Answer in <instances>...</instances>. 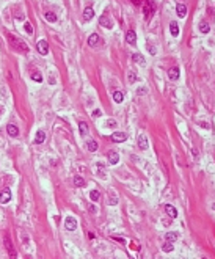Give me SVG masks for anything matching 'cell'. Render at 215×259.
I'll use <instances>...</instances> for the list:
<instances>
[{
  "label": "cell",
  "mask_w": 215,
  "mask_h": 259,
  "mask_svg": "<svg viewBox=\"0 0 215 259\" xmlns=\"http://www.w3.org/2000/svg\"><path fill=\"white\" fill-rule=\"evenodd\" d=\"M148 49H149V53H151V55H155V47H154L151 43H148Z\"/></svg>",
  "instance_id": "cell-33"
},
{
  "label": "cell",
  "mask_w": 215,
  "mask_h": 259,
  "mask_svg": "<svg viewBox=\"0 0 215 259\" xmlns=\"http://www.w3.org/2000/svg\"><path fill=\"white\" fill-rule=\"evenodd\" d=\"M6 132H8L10 137H17V135H19V129H17L16 126L10 124V126H6Z\"/></svg>",
  "instance_id": "cell-15"
},
{
  "label": "cell",
  "mask_w": 215,
  "mask_h": 259,
  "mask_svg": "<svg viewBox=\"0 0 215 259\" xmlns=\"http://www.w3.org/2000/svg\"><path fill=\"white\" fill-rule=\"evenodd\" d=\"M100 115H102V112H100V110H94L93 112V118H99Z\"/></svg>",
  "instance_id": "cell-35"
},
{
  "label": "cell",
  "mask_w": 215,
  "mask_h": 259,
  "mask_svg": "<svg viewBox=\"0 0 215 259\" xmlns=\"http://www.w3.org/2000/svg\"><path fill=\"white\" fill-rule=\"evenodd\" d=\"M162 250H163L165 253H170V251H173V250H174V247H173V242H168V240H167V242L163 243Z\"/></svg>",
  "instance_id": "cell-27"
},
{
  "label": "cell",
  "mask_w": 215,
  "mask_h": 259,
  "mask_svg": "<svg viewBox=\"0 0 215 259\" xmlns=\"http://www.w3.org/2000/svg\"><path fill=\"white\" fill-rule=\"evenodd\" d=\"M135 80H137V74H135V72H129V82H130V83H134Z\"/></svg>",
  "instance_id": "cell-32"
},
{
  "label": "cell",
  "mask_w": 215,
  "mask_h": 259,
  "mask_svg": "<svg viewBox=\"0 0 215 259\" xmlns=\"http://www.w3.org/2000/svg\"><path fill=\"white\" fill-rule=\"evenodd\" d=\"M36 47H38V52L41 53V55H47V52H49V44L46 43V39H41V41H38Z\"/></svg>",
  "instance_id": "cell-4"
},
{
  "label": "cell",
  "mask_w": 215,
  "mask_h": 259,
  "mask_svg": "<svg viewBox=\"0 0 215 259\" xmlns=\"http://www.w3.org/2000/svg\"><path fill=\"white\" fill-rule=\"evenodd\" d=\"M108 203H110L112 206H116V204H118V199H116V196H113V198H112V199H110V201H108Z\"/></svg>",
  "instance_id": "cell-36"
},
{
  "label": "cell",
  "mask_w": 215,
  "mask_h": 259,
  "mask_svg": "<svg viewBox=\"0 0 215 259\" xmlns=\"http://www.w3.org/2000/svg\"><path fill=\"white\" fill-rule=\"evenodd\" d=\"M31 79L35 82H43V75H41L38 71H35V72H31Z\"/></svg>",
  "instance_id": "cell-30"
},
{
  "label": "cell",
  "mask_w": 215,
  "mask_h": 259,
  "mask_svg": "<svg viewBox=\"0 0 215 259\" xmlns=\"http://www.w3.org/2000/svg\"><path fill=\"white\" fill-rule=\"evenodd\" d=\"M74 185H75V187H83V185H85V179L82 178V176H75V178H74Z\"/></svg>",
  "instance_id": "cell-25"
},
{
  "label": "cell",
  "mask_w": 215,
  "mask_h": 259,
  "mask_svg": "<svg viewBox=\"0 0 215 259\" xmlns=\"http://www.w3.org/2000/svg\"><path fill=\"white\" fill-rule=\"evenodd\" d=\"M132 2H134L135 5H140V0H132Z\"/></svg>",
  "instance_id": "cell-38"
},
{
  "label": "cell",
  "mask_w": 215,
  "mask_h": 259,
  "mask_svg": "<svg viewBox=\"0 0 215 259\" xmlns=\"http://www.w3.org/2000/svg\"><path fill=\"white\" fill-rule=\"evenodd\" d=\"M176 13H177V16H179V17H185L187 16V6L182 5V3H179V5L176 6Z\"/></svg>",
  "instance_id": "cell-17"
},
{
  "label": "cell",
  "mask_w": 215,
  "mask_h": 259,
  "mask_svg": "<svg viewBox=\"0 0 215 259\" xmlns=\"http://www.w3.org/2000/svg\"><path fill=\"white\" fill-rule=\"evenodd\" d=\"M6 39H8V43H10V46L14 49L16 52H21V53L28 52V46H27L21 38H16L14 35H6Z\"/></svg>",
  "instance_id": "cell-1"
},
{
  "label": "cell",
  "mask_w": 215,
  "mask_h": 259,
  "mask_svg": "<svg viewBox=\"0 0 215 259\" xmlns=\"http://www.w3.org/2000/svg\"><path fill=\"white\" fill-rule=\"evenodd\" d=\"M170 31H171L173 36H177V35H179V25H177V22L173 21L171 24H170Z\"/></svg>",
  "instance_id": "cell-19"
},
{
  "label": "cell",
  "mask_w": 215,
  "mask_h": 259,
  "mask_svg": "<svg viewBox=\"0 0 215 259\" xmlns=\"http://www.w3.org/2000/svg\"><path fill=\"white\" fill-rule=\"evenodd\" d=\"M168 77H170L171 80H177V79H179V68H177V66L170 68V71H168Z\"/></svg>",
  "instance_id": "cell-13"
},
{
  "label": "cell",
  "mask_w": 215,
  "mask_h": 259,
  "mask_svg": "<svg viewBox=\"0 0 215 259\" xmlns=\"http://www.w3.org/2000/svg\"><path fill=\"white\" fill-rule=\"evenodd\" d=\"M113 101L118 102V104H121L122 101H124V94H122L121 91H115V93H113Z\"/></svg>",
  "instance_id": "cell-20"
},
{
  "label": "cell",
  "mask_w": 215,
  "mask_h": 259,
  "mask_svg": "<svg viewBox=\"0 0 215 259\" xmlns=\"http://www.w3.org/2000/svg\"><path fill=\"white\" fill-rule=\"evenodd\" d=\"M154 11H155V6H154L152 3H151V2H146V3H145V6H143L145 19H146V21H151V17H152Z\"/></svg>",
  "instance_id": "cell-2"
},
{
  "label": "cell",
  "mask_w": 215,
  "mask_h": 259,
  "mask_svg": "<svg viewBox=\"0 0 215 259\" xmlns=\"http://www.w3.org/2000/svg\"><path fill=\"white\" fill-rule=\"evenodd\" d=\"M10 199H11V192H10V189H5L2 193H0V203L6 204Z\"/></svg>",
  "instance_id": "cell-12"
},
{
  "label": "cell",
  "mask_w": 215,
  "mask_h": 259,
  "mask_svg": "<svg viewBox=\"0 0 215 259\" xmlns=\"http://www.w3.org/2000/svg\"><path fill=\"white\" fill-rule=\"evenodd\" d=\"M24 28H25V31L28 35L33 33V27H31V24H28V22H25V24H24Z\"/></svg>",
  "instance_id": "cell-31"
},
{
  "label": "cell",
  "mask_w": 215,
  "mask_h": 259,
  "mask_svg": "<svg viewBox=\"0 0 215 259\" xmlns=\"http://www.w3.org/2000/svg\"><path fill=\"white\" fill-rule=\"evenodd\" d=\"M88 46L90 47H98V46H100V36L98 35V33H93L88 38Z\"/></svg>",
  "instance_id": "cell-5"
},
{
  "label": "cell",
  "mask_w": 215,
  "mask_h": 259,
  "mask_svg": "<svg viewBox=\"0 0 215 259\" xmlns=\"http://www.w3.org/2000/svg\"><path fill=\"white\" fill-rule=\"evenodd\" d=\"M90 198H91V201H99V198H100V193L98 192V190H91L90 192Z\"/></svg>",
  "instance_id": "cell-29"
},
{
  "label": "cell",
  "mask_w": 215,
  "mask_h": 259,
  "mask_svg": "<svg viewBox=\"0 0 215 259\" xmlns=\"http://www.w3.org/2000/svg\"><path fill=\"white\" fill-rule=\"evenodd\" d=\"M44 140H46V132L44 130H38V132H36V137H35V143L41 144V143H44Z\"/></svg>",
  "instance_id": "cell-16"
},
{
  "label": "cell",
  "mask_w": 215,
  "mask_h": 259,
  "mask_svg": "<svg viewBox=\"0 0 215 259\" xmlns=\"http://www.w3.org/2000/svg\"><path fill=\"white\" fill-rule=\"evenodd\" d=\"M94 17V10L91 6H88V8H85L83 10V22H88V21H91Z\"/></svg>",
  "instance_id": "cell-11"
},
{
  "label": "cell",
  "mask_w": 215,
  "mask_h": 259,
  "mask_svg": "<svg viewBox=\"0 0 215 259\" xmlns=\"http://www.w3.org/2000/svg\"><path fill=\"white\" fill-rule=\"evenodd\" d=\"M110 138H112V142H115V143H122V142H126L127 135L124 132H115Z\"/></svg>",
  "instance_id": "cell-8"
},
{
  "label": "cell",
  "mask_w": 215,
  "mask_h": 259,
  "mask_svg": "<svg viewBox=\"0 0 215 259\" xmlns=\"http://www.w3.org/2000/svg\"><path fill=\"white\" fill-rule=\"evenodd\" d=\"M86 146H88V151H91V152L98 151V143H96L94 140H88V143H86Z\"/></svg>",
  "instance_id": "cell-22"
},
{
  "label": "cell",
  "mask_w": 215,
  "mask_h": 259,
  "mask_svg": "<svg viewBox=\"0 0 215 259\" xmlns=\"http://www.w3.org/2000/svg\"><path fill=\"white\" fill-rule=\"evenodd\" d=\"M44 17H46V21H49V22H55L57 21V14L55 13H44Z\"/></svg>",
  "instance_id": "cell-28"
},
{
  "label": "cell",
  "mask_w": 215,
  "mask_h": 259,
  "mask_svg": "<svg viewBox=\"0 0 215 259\" xmlns=\"http://www.w3.org/2000/svg\"><path fill=\"white\" fill-rule=\"evenodd\" d=\"M79 130H80V134L82 135H86L88 134V124H86V122H79Z\"/></svg>",
  "instance_id": "cell-23"
},
{
  "label": "cell",
  "mask_w": 215,
  "mask_h": 259,
  "mask_svg": "<svg viewBox=\"0 0 215 259\" xmlns=\"http://www.w3.org/2000/svg\"><path fill=\"white\" fill-rule=\"evenodd\" d=\"M99 24L104 27V28H112L113 27V21H112V17L108 16V14H102L100 16V19H99Z\"/></svg>",
  "instance_id": "cell-3"
},
{
  "label": "cell",
  "mask_w": 215,
  "mask_h": 259,
  "mask_svg": "<svg viewBox=\"0 0 215 259\" xmlns=\"http://www.w3.org/2000/svg\"><path fill=\"white\" fill-rule=\"evenodd\" d=\"M107 126H108V127H115V126H116V121H115V120H108V121H107Z\"/></svg>",
  "instance_id": "cell-34"
},
{
  "label": "cell",
  "mask_w": 215,
  "mask_h": 259,
  "mask_svg": "<svg viewBox=\"0 0 215 259\" xmlns=\"http://www.w3.org/2000/svg\"><path fill=\"white\" fill-rule=\"evenodd\" d=\"M120 162V154L116 151H110L108 152V165H116Z\"/></svg>",
  "instance_id": "cell-10"
},
{
  "label": "cell",
  "mask_w": 215,
  "mask_h": 259,
  "mask_svg": "<svg viewBox=\"0 0 215 259\" xmlns=\"http://www.w3.org/2000/svg\"><path fill=\"white\" fill-rule=\"evenodd\" d=\"M132 61L134 63H138V65H145V57L143 55H140V53H134V55H132Z\"/></svg>",
  "instance_id": "cell-18"
},
{
  "label": "cell",
  "mask_w": 215,
  "mask_h": 259,
  "mask_svg": "<svg viewBox=\"0 0 215 259\" xmlns=\"http://www.w3.org/2000/svg\"><path fill=\"white\" fill-rule=\"evenodd\" d=\"M65 226H66L68 231H74L77 228V220L74 218V217H68V218L65 220Z\"/></svg>",
  "instance_id": "cell-7"
},
{
  "label": "cell",
  "mask_w": 215,
  "mask_h": 259,
  "mask_svg": "<svg viewBox=\"0 0 215 259\" xmlns=\"http://www.w3.org/2000/svg\"><path fill=\"white\" fill-rule=\"evenodd\" d=\"M165 212L171 217V218H176V217H177V211H176V207H174V206H171V204H165Z\"/></svg>",
  "instance_id": "cell-14"
},
{
  "label": "cell",
  "mask_w": 215,
  "mask_h": 259,
  "mask_svg": "<svg viewBox=\"0 0 215 259\" xmlns=\"http://www.w3.org/2000/svg\"><path fill=\"white\" fill-rule=\"evenodd\" d=\"M209 30H210L209 24H207L206 21H203V22L199 24V31H201V33H209Z\"/></svg>",
  "instance_id": "cell-24"
},
{
  "label": "cell",
  "mask_w": 215,
  "mask_h": 259,
  "mask_svg": "<svg viewBox=\"0 0 215 259\" xmlns=\"http://www.w3.org/2000/svg\"><path fill=\"white\" fill-rule=\"evenodd\" d=\"M138 146H140L141 149H146V148H148V140H146L145 135H140V137H138Z\"/></svg>",
  "instance_id": "cell-21"
},
{
  "label": "cell",
  "mask_w": 215,
  "mask_h": 259,
  "mask_svg": "<svg viewBox=\"0 0 215 259\" xmlns=\"http://www.w3.org/2000/svg\"><path fill=\"white\" fill-rule=\"evenodd\" d=\"M126 43L130 44V46H135V43H137V35H135L134 30H129V31L126 33Z\"/></svg>",
  "instance_id": "cell-9"
},
{
  "label": "cell",
  "mask_w": 215,
  "mask_h": 259,
  "mask_svg": "<svg viewBox=\"0 0 215 259\" xmlns=\"http://www.w3.org/2000/svg\"><path fill=\"white\" fill-rule=\"evenodd\" d=\"M177 237H179L177 233H167V236H165V239L168 242H174V240H177Z\"/></svg>",
  "instance_id": "cell-26"
},
{
  "label": "cell",
  "mask_w": 215,
  "mask_h": 259,
  "mask_svg": "<svg viewBox=\"0 0 215 259\" xmlns=\"http://www.w3.org/2000/svg\"><path fill=\"white\" fill-rule=\"evenodd\" d=\"M212 207H214V211H215V204H214V206H212Z\"/></svg>",
  "instance_id": "cell-39"
},
{
  "label": "cell",
  "mask_w": 215,
  "mask_h": 259,
  "mask_svg": "<svg viewBox=\"0 0 215 259\" xmlns=\"http://www.w3.org/2000/svg\"><path fill=\"white\" fill-rule=\"evenodd\" d=\"M113 239H115V240H116V242H121V243H124V242H126V240H124V239H122V237H113Z\"/></svg>",
  "instance_id": "cell-37"
},
{
  "label": "cell",
  "mask_w": 215,
  "mask_h": 259,
  "mask_svg": "<svg viewBox=\"0 0 215 259\" xmlns=\"http://www.w3.org/2000/svg\"><path fill=\"white\" fill-rule=\"evenodd\" d=\"M3 243H5V247H6L8 251H10V254L14 258V256H16V251H14V247H13V242H11V237H10V236H5V239H3Z\"/></svg>",
  "instance_id": "cell-6"
}]
</instances>
